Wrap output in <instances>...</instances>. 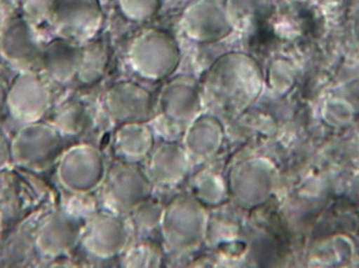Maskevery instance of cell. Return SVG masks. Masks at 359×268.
I'll use <instances>...</instances> for the list:
<instances>
[{
  "label": "cell",
  "instance_id": "cell-1",
  "mask_svg": "<svg viewBox=\"0 0 359 268\" xmlns=\"http://www.w3.org/2000/svg\"><path fill=\"white\" fill-rule=\"evenodd\" d=\"M249 59L224 60L205 80V94L210 101L231 113L249 108L260 90V80Z\"/></svg>",
  "mask_w": 359,
  "mask_h": 268
},
{
  "label": "cell",
  "instance_id": "cell-2",
  "mask_svg": "<svg viewBox=\"0 0 359 268\" xmlns=\"http://www.w3.org/2000/svg\"><path fill=\"white\" fill-rule=\"evenodd\" d=\"M159 227L165 244L171 251L191 253L205 239L207 211L197 197L180 195L165 207Z\"/></svg>",
  "mask_w": 359,
  "mask_h": 268
},
{
  "label": "cell",
  "instance_id": "cell-3",
  "mask_svg": "<svg viewBox=\"0 0 359 268\" xmlns=\"http://www.w3.org/2000/svg\"><path fill=\"white\" fill-rule=\"evenodd\" d=\"M152 185L148 175L133 162L118 163L107 176L104 199L111 213H130L150 199Z\"/></svg>",
  "mask_w": 359,
  "mask_h": 268
},
{
  "label": "cell",
  "instance_id": "cell-4",
  "mask_svg": "<svg viewBox=\"0 0 359 268\" xmlns=\"http://www.w3.org/2000/svg\"><path fill=\"white\" fill-rule=\"evenodd\" d=\"M271 188V175L262 159H247L233 165L227 189L236 204L251 209L266 202Z\"/></svg>",
  "mask_w": 359,
  "mask_h": 268
},
{
  "label": "cell",
  "instance_id": "cell-5",
  "mask_svg": "<svg viewBox=\"0 0 359 268\" xmlns=\"http://www.w3.org/2000/svg\"><path fill=\"white\" fill-rule=\"evenodd\" d=\"M111 118L122 124L147 122L154 112L152 94L134 83H118L106 96Z\"/></svg>",
  "mask_w": 359,
  "mask_h": 268
},
{
  "label": "cell",
  "instance_id": "cell-6",
  "mask_svg": "<svg viewBox=\"0 0 359 268\" xmlns=\"http://www.w3.org/2000/svg\"><path fill=\"white\" fill-rule=\"evenodd\" d=\"M128 231L122 219L114 213H100L88 225L84 237L90 253L100 259H113L124 251Z\"/></svg>",
  "mask_w": 359,
  "mask_h": 268
},
{
  "label": "cell",
  "instance_id": "cell-7",
  "mask_svg": "<svg viewBox=\"0 0 359 268\" xmlns=\"http://www.w3.org/2000/svg\"><path fill=\"white\" fill-rule=\"evenodd\" d=\"M161 114L169 122L189 127L201 115V97L198 86L189 80H175L161 90Z\"/></svg>",
  "mask_w": 359,
  "mask_h": 268
},
{
  "label": "cell",
  "instance_id": "cell-8",
  "mask_svg": "<svg viewBox=\"0 0 359 268\" xmlns=\"http://www.w3.org/2000/svg\"><path fill=\"white\" fill-rule=\"evenodd\" d=\"M189 155L175 143H161L149 155L147 172L153 185L175 186L189 172Z\"/></svg>",
  "mask_w": 359,
  "mask_h": 268
},
{
  "label": "cell",
  "instance_id": "cell-9",
  "mask_svg": "<svg viewBox=\"0 0 359 268\" xmlns=\"http://www.w3.org/2000/svg\"><path fill=\"white\" fill-rule=\"evenodd\" d=\"M224 141V128L217 117L199 115L189 127L184 148L189 157L208 159L215 156Z\"/></svg>",
  "mask_w": 359,
  "mask_h": 268
},
{
  "label": "cell",
  "instance_id": "cell-10",
  "mask_svg": "<svg viewBox=\"0 0 359 268\" xmlns=\"http://www.w3.org/2000/svg\"><path fill=\"white\" fill-rule=\"evenodd\" d=\"M149 38L139 44L138 50L135 52V55H147L144 59L135 62V66L145 78L158 80L172 71L177 64V52L170 42L157 39L158 37Z\"/></svg>",
  "mask_w": 359,
  "mask_h": 268
},
{
  "label": "cell",
  "instance_id": "cell-11",
  "mask_svg": "<svg viewBox=\"0 0 359 268\" xmlns=\"http://www.w3.org/2000/svg\"><path fill=\"white\" fill-rule=\"evenodd\" d=\"M69 165V185L76 190L96 188L104 175V163L102 155L93 147H81L72 153L67 161Z\"/></svg>",
  "mask_w": 359,
  "mask_h": 268
},
{
  "label": "cell",
  "instance_id": "cell-12",
  "mask_svg": "<svg viewBox=\"0 0 359 268\" xmlns=\"http://www.w3.org/2000/svg\"><path fill=\"white\" fill-rule=\"evenodd\" d=\"M114 147L127 162H137L149 157L154 148V136L145 122L122 124L114 136Z\"/></svg>",
  "mask_w": 359,
  "mask_h": 268
},
{
  "label": "cell",
  "instance_id": "cell-13",
  "mask_svg": "<svg viewBox=\"0 0 359 268\" xmlns=\"http://www.w3.org/2000/svg\"><path fill=\"white\" fill-rule=\"evenodd\" d=\"M164 207L158 203L147 199L132 211L133 223L139 232H149L161 227Z\"/></svg>",
  "mask_w": 359,
  "mask_h": 268
},
{
  "label": "cell",
  "instance_id": "cell-14",
  "mask_svg": "<svg viewBox=\"0 0 359 268\" xmlns=\"http://www.w3.org/2000/svg\"><path fill=\"white\" fill-rule=\"evenodd\" d=\"M161 261V253L159 248L155 245H151L150 243H144L129 251L126 257V266L151 267V266H159Z\"/></svg>",
  "mask_w": 359,
  "mask_h": 268
},
{
  "label": "cell",
  "instance_id": "cell-15",
  "mask_svg": "<svg viewBox=\"0 0 359 268\" xmlns=\"http://www.w3.org/2000/svg\"><path fill=\"white\" fill-rule=\"evenodd\" d=\"M196 191H197V199H203V202L217 204L221 202L223 192H226L223 186H221V181L213 174H205V176L199 178L198 183H196ZM228 192V191H227Z\"/></svg>",
  "mask_w": 359,
  "mask_h": 268
}]
</instances>
